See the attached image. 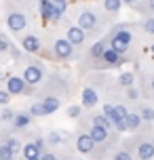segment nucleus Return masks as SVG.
<instances>
[{
	"instance_id": "4be33fe9",
	"label": "nucleus",
	"mask_w": 154,
	"mask_h": 160,
	"mask_svg": "<svg viewBox=\"0 0 154 160\" xmlns=\"http://www.w3.org/2000/svg\"><path fill=\"white\" fill-rule=\"evenodd\" d=\"M40 101H42V108H44L47 116H49V114H55L57 110L61 108V97H55V95H44Z\"/></svg>"
},
{
	"instance_id": "f704fd0d",
	"label": "nucleus",
	"mask_w": 154,
	"mask_h": 160,
	"mask_svg": "<svg viewBox=\"0 0 154 160\" xmlns=\"http://www.w3.org/2000/svg\"><path fill=\"white\" fill-rule=\"evenodd\" d=\"M11 93H8L7 88H0V105H2V108H7L8 103H11Z\"/></svg>"
},
{
	"instance_id": "a19ab883",
	"label": "nucleus",
	"mask_w": 154,
	"mask_h": 160,
	"mask_svg": "<svg viewBox=\"0 0 154 160\" xmlns=\"http://www.w3.org/2000/svg\"><path fill=\"white\" fill-rule=\"evenodd\" d=\"M8 160H15V158H8Z\"/></svg>"
},
{
	"instance_id": "bb28decb",
	"label": "nucleus",
	"mask_w": 154,
	"mask_h": 160,
	"mask_svg": "<svg viewBox=\"0 0 154 160\" xmlns=\"http://www.w3.org/2000/svg\"><path fill=\"white\" fill-rule=\"evenodd\" d=\"M110 160H133V154H131L129 150H127V148H121V150L112 152Z\"/></svg>"
},
{
	"instance_id": "a878e982",
	"label": "nucleus",
	"mask_w": 154,
	"mask_h": 160,
	"mask_svg": "<svg viewBox=\"0 0 154 160\" xmlns=\"http://www.w3.org/2000/svg\"><path fill=\"white\" fill-rule=\"evenodd\" d=\"M11 47H13V42L8 40V36L4 32H0V57L8 55V51H11Z\"/></svg>"
},
{
	"instance_id": "4468645a",
	"label": "nucleus",
	"mask_w": 154,
	"mask_h": 160,
	"mask_svg": "<svg viewBox=\"0 0 154 160\" xmlns=\"http://www.w3.org/2000/svg\"><path fill=\"white\" fill-rule=\"evenodd\" d=\"M80 99H82V103H80L82 108H87V110H93V108L99 103V91H97V88H93L91 84H87V87H82Z\"/></svg>"
},
{
	"instance_id": "7ed1b4c3",
	"label": "nucleus",
	"mask_w": 154,
	"mask_h": 160,
	"mask_svg": "<svg viewBox=\"0 0 154 160\" xmlns=\"http://www.w3.org/2000/svg\"><path fill=\"white\" fill-rule=\"evenodd\" d=\"M127 145H131L133 150H129L137 160H154V139L148 135L137 133L135 137H131Z\"/></svg>"
},
{
	"instance_id": "f257e3e1",
	"label": "nucleus",
	"mask_w": 154,
	"mask_h": 160,
	"mask_svg": "<svg viewBox=\"0 0 154 160\" xmlns=\"http://www.w3.org/2000/svg\"><path fill=\"white\" fill-rule=\"evenodd\" d=\"M74 19H76V25H80L82 30L89 34V38H95L97 34H101L104 28L112 21L105 13H97V8L93 7H80L76 11Z\"/></svg>"
},
{
	"instance_id": "423d86ee",
	"label": "nucleus",
	"mask_w": 154,
	"mask_h": 160,
	"mask_svg": "<svg viewBox=\"0 0 154 160\" xmlns=\"http://www.w3.org/2000/svg\"><path fill=\"white\" fill-rule=\"evenodd\" d=\"M7 28L11 34H15V36H19V34H23V30L30 25V19H28V15H25L23 11H8L7 13Z\"/></svg>"
},
{
	"instance_id": "cd10ccee",
	"label": "nucleus",
	"mask_w": 154,
	"mask_h": 160,
	"mask_svg": "<svg viewBox=\"0 0 154 160\" xmlns=\"http://www.w3.org/2000/svg\"><path fill=\"white\" fill-rule=\"evenodd\" d=\"M28 112L32 114V118H40V116H47L44 108H42V101H38V103H30Z\"/></svg>"
},
{
	"instance_id": "9b49d317",
	"label": "nucleus",
	"mask_w": 154,
	"mask_h": 160,
	"mask_svg": "<svg viewBox=\"0 0 154 160\" xmlns=\"http://www.w3.org/2000/svg\"><path fill=\"white\" fill-rule=\"evenodd\" d=\"M74 148L78 150L80 154H85V156H95V148H97V143L93 141V137L89 135V133H78L76 135V139H74Z\"/></svg>"
},
{
	"instance_id": "4c0bfd02",
	"label": "nucleus",
	"mask_w": 154,
	"mask_h": 160,
	"mask_svg": "<svg viewBox=\"0 0 154 160\" xmlns=\"http://www.w3.org/2000/svg\"><path fill=\"white\" fill-rule=\"evenodd\" d=\"M40 160H61V158H59V156H57L55 152H44Z\"/></svg>"
},
{
	"instance_id": "393cba45",
	"label": "nucleus",
	"mask_w": 154,
	"mask_h": 160,
	"mask_svg": "<svg viewBox=\"0 0 154 160\" xmlns=\"http://www.w3.org/2000/svg\"><path fill=\"white\" fill-rule=\"evenodd\" d=\"M8 55H11V59H13L15 63H19L23 57H28V53L21 48V44H13V47H11V51H8Z\"/></svg>"
},
{
	"instance_id": "39448f33",
	"label": "nucleus",
	"mask_w": 154,
	"mask_h": 160,
	"mask_svg": "<svg viewBox=\"0 0 154 160\" xmlns=\"http://www.w3.org/2000/svg\"><path fill=\"white\" fill-rule=\"evenodd\" d=\"M21 76L25 78V82L30 87H38V84H42L47 80V70H44V65L40 61H32V63H28L23 68V74Z\"/></svg>"
},
{
	"instance_id": "dca6fc26",
	"label": "nucleus",
	"mask_w": 154,
	"mask_h": 160,
	"mask_svg": "<svg viewBox=\"0 0 154 160\" xmlns=\"http://www.w3.org/2000/svg\"><path fill=\"white\" fill-rule=\"evenodd\" d=\"M40 17L44 21H59L57 7L53 0H40Z\"/></svg>"
},
{
	"instance_id": "1a4fd4ad",
	"label": "nucleus",
	"mask_w": 154,
	"mask_h": 160,
	"mask_svg": "<svg viewBox=\"0 0 154 160\" xmlns=\"http://www.w3.org/2000/svg\"><path fill=\"white\" fill-rule=\"evenodd\" d=\"M101 112H104L105 116H108V118L112 120L114 131H116V133H127V131H129V127H127V118L118 114V110L114 108V103H112V101H110V103H104Z\"/></svg>"
},
{
	"instance_id": "0eeeda50",
	"label": "nucleus",
	"mask_w": 154,
	"mask_h": 160,
	"mask_svg": "<svg viewBox=\"0 0 154 160\" xmlns=\"http://www.w3.org/2000/svg\"><path fill=\"white\" fill-rule=\"evenodd\" d=\"M125 61H127V59H125V55H121L118 51H114V48L108 47V48L104 51L101 59L97 61L95 70H112V68H121Z\"/></svg>"
},
{
	"instance_id": "c756f323",
	"label": "nucleus",
	"mask_w": 154,
	"mask_h": 160,
	"mask_svg": "<svg viewBox=\"0 0 154 160\" xmlns=\"http://www.w3.org/2000/svg\"><path fill=\"white\" fill-rule=\"evenodd\" d=\"M4 143L8 145V148H11V150H13V154H19L21 152V150H23V143H21V141H19V139H17V137H8L7 141H4Z\"/></svg>"
},
{
	"instance_id": "79ce46f5",
	"label": "nucleus",
	"mask_w": 154,
	"mask_h": 160,
	"mask_svg": "<svg viewBox=\"0 0 154 160\" xmlns=\"http://www.w3.org/2000/svg\"><path fill=\"white\" fill-rule=\"evenodd\" d=\"M0 145H2V143H0Z\"/></svg>"
},
{
	"instance_id": "a211bd4d",
	"label": "nucleus",
	"mask_w": 154,
	"mask_h": 160,
	"mask_svg": "<svg viewBox=\"0 0 154 160\" xmlns=\"http://www.w3.org/2000/svg\"><path fill=\"white\" fill-rule=\"evenodd\" d=\"M21 154H23V158L25 160H40L42 158V150L36 145V141H28V143H23V150H21Z\"/></svg>"
},
{
	"instance_id": "c9c22d12",
	"label": "nucleus",
	"mask_w": 154,
	"mask_h": 160,
	"mask_svg": "<svg viewBox=\"0 0 154 160\" xmlns=\"http://www.w3.org/2000/svg\"><path fill=\"white\" fill-rule=\"evenodd\" d=\"M125 91H127V101H133V103H135V101H139V91L135 87L125 88Z\"/></svg>"
},
{
	"instance_id": "20e7f679",
	"label": "nucleus",
	"mask_w": 154,
	"mask_h": 160,
	"mask_svg": "<svg viewBox=\"0 0 154 160\" xmlns=\"http://www.w3.org/2000/svg\"><path fill=\"white\" fill-rule=\"evenodd\" d=\"M76 57V47L68 38H55L51 44V57L53 61H72Z\"/></svg>"
},
{
	"instance_id": "f8f14e48",
	"label": "nucleus",
	"mask_w": 154,
	"mask_h": 160,
	"mask_svg": "<svg viewBox=\"0 0 154 160\" xmlns=\"http://www.w3.org/2000/svg\"><path fill=\"white\" fill-rule=\"evenodd\" d=\"M65 38L70 40L74 47H85V42L89 40V34L85 32L80 25L72 23V25H68V28H65Z\"/></svg>"
},
{
	"instance_id": "ddd939ff",
	"label": "nucleus",
	"mask_w": 154,
	"mask_h": 160,
	"mask_svg": "<svg viewBox=\"0 0 154 160\" xmlns=\"http://www.w3.org/2000/svg\"><path fill=\"white\" fill-rule=\"evenodd\" d=\"M105 48H108L105 38L93 42V47H89V51H87V63H91V68H95V65H97V61L101 59V55H104Z\"/></svg>"
},
{
	"instance_id": "f03ea898",
	"label": "nucleus",
	"mask_w": 154,
	"mask_h": 160,
	"mask_svg": "<svg viewBox=\"0 0 154 160\" xmlns=\"http://www.w3.org/2000/svg\"><path fill=\"white\" fill-rule=\"evenodd\" d=\"M105 42L108 47L118 51L121 55H127L129 53L131 44H133V32H131V25L129 23H122V25H112L110 32L105 36Z\"/></svg>"
},
{
	"instance_id": "2eb2a0df",
	"label": "nucleus",
	"mask_w": 154,
	"mask_h": 160,
	"mask_svg": "<svg viewBox=\"0 0 154 160\" xmlns=\"http://www.w3.org/2000/svg\"><path fill=\"white\" fill-rule=\"evenodd\" d=\"M137 114L141 116L144 124H146V131H154V108L150 101H141L137 105Z\"/></svg>"
},
{
	"instance_id": "412c9836",
	"label": "nucleus",
	"mask_w": 154,
	"mask_h": 160,
	"mask_svg": "<svg viewBox=\"0 0 154 160\" xmlns=\"http://www.w3.org/2000/svg\"><path fill=\"white\" fill-rule=\"evenodd\" d=\"M121 7H122V0H101V8H104V13L110 19H116L118 17Z\"/></svg>"
},
{
	"instance_id": "aec40b11",
	"label": "nucleus",
	"mask_w": 154,
	"mask_h": 160,
	"mask_svg": "<svg viewBox=\"0 0 154 160\" xmlns=\"http://www.w3.org/2000/svg\"><path fill=\"white\" fill-rule=\"evenodd\" d=\"M87 122H89V124H97V127H104V128H108V131H114L112 120L108 118L104 112H99V114H89V116H87Z\"/></svg>"
},
{
	"instance_id": "f3484780",
	"label": "nucleus",
	"mask_w": 154,
	"mask_h": 160,
	"mask_svg": "<svg viewBox=\"0 0 154 160\" xmlns=\"http://www.w3.org/2000/svg\"><path fill=\"white\" fill-rule=\"evenodd\" d=\"M127 127H129L131 133H141V131H146V124H144L141 116L137 114V110H131V114L127 116Z\"/></svg>"
},
{
	"instance_id": "e433bc0d",
	"label": "nucleus",
	"mask_w": 154,
	"mask_h": 160,
	"mask_svg": "<svg viewBox=\"0 0 154 160\" xmlns=\"http://www.w3.org/2000/svg\"><path fill=\"white\" fill-rule=\"evenodd\" d=\"M144 0H122V4H127V7H131V8H135L137 11V7L141 4Z\"/></svg>"
},
{
	"instance_id": "c85d7f7f",
	"label": "nucleus",
	"mask_w": 154,
	"mask_h": 160,
	"mask_svg": "<svg viewBox=\"0 0 154 160\" xmlns=\"http://www.w3.org/2000/svg\"><path fill=\"white\" fill-rule=\"evenodd\" d=\"M141 30H144L148 36H154V17H150V15L144 17V21H141Z\"/></svg>"
},
{
	"instance_id": "58836bf2",
	"label": "nucleus",
	"mask_w": 154,
	"mask_h": 160,
	"mask_svg": "<svg viewBox=\"0 0 154 160\" xmlns=\"http://www.w3.org/2000/svg\"><path fill=\"white\" fill-rule=\"evenodd\" d=\"M148 87L152 88V93H154V74H152V76H150V80H148Z\"/></svg>"
},
{
	"instance_id": "473e14b6",
	"label": "nucleus",
	"mask_w": 154,
	"mask_h": 160,
	"mask_svg": "<svg viewBox=\"0 0 154 160\" xmlns=\"http://www.w3.org/2000/svg\"><path fill=\"white\" fill-rule=\"evenodd\" d=\"M8 158H15V154L7 143H2L0 145V160H8Z\"/></svg>"
},
{
	"instance_id": "2f4dec72",
	"label": "nucleus",
	"mask_w": 154,
	"mask_h": 160,
	"mask_svg": "<svg viewBox=\"0 0 154 160\" xmlns=\"http://www.w3.org/2000/svg\"><path fill=\"white\" fill-rule=\"evenodd\" d=\"M65 114H68V118L78 120V118H80V114H82V105H70V108L65 110Z\"/></svg>"
},
{
	"instance_id": "b1692460",
	"label": "nucleus",
	"mask_w": 154,
	"mask_h": 160,
	"mask_svg": "<svg viewBox=\"0 0 154 160\" xmlns=\"http://www.w3.org/2000/svg\"><path fill=\"white\" fill-rule=\"evenodd\" d=\"M44 139H47V143H49V148H59V145H61V143L65 141V137L61 135L59 131H49Z\"/></svg>"
},
{
	"instance_id": "7c9ffc66",
	"label": "nucleus",
	"mask_w": 154,
	"mask_h": 160,
	"mask_svg": "<svg viewBox=\"0 0 154 160\" xmlns=\"http://www.w3.org/2000/svg\"><path fill=\"white\" fill-rule=\"evenodd\" d=\"M137 13H144V15L154 13V0H144V2L137 7Z\"/></svg>"
},
{
	"instance_id": "72a5a7b5",
	"label": "nucleus",
	"mask_w": 154,
	"mask_h": 160,
	"mask_svg": "<svg viewBox=\"0 0 154 160\" xmlns=\"http://www.w3.org/2000/svg\"><path fill=\"white\" fill-rule=\"evenodd\" d=\"M15 114L13 110H8V108H4L2 112H0V122H13V118H15Z\"/></svg>"
},
{
	"instance_id": "5701e85b",
	"label": "nucleus",
	"mask_w": 154,
	"mask_h": 160,
	"mask_svg": "<svg viewBox=\"0 0 154 160\" xmlns=\"http://www.w3.org/2000/svg\"><path fill=\"white\" fill-rule=\"evenodd\" d=\"M116 84H121L122 88H131L133 84H135V74H133V72H122V74H118Z\"/></svg>"
},
{
	"instance_id": "6e6552de",
	"label": "nucleus",
	"mask_w": 154,
	"mask_h": 160,
	"mask_svg": "<svg viewBox=\"0 0 154 160\" xmlns=\"http://www.w3.org/2000/svg\"><path fill=\"white\" fill-rule=\"evenodd\" d=\"M7 91L15 97H21V95H34L36 87H30L23 76H8L7 78Z\"/></svg>"
},
{
	"instance_id": "9d476101",
	"label": "nucleus",
	"mask_w": 154,
	"mask_h": 160,
	"mask_svg": "<svg viewBox=\"0 0 154 160\" xmlns=\"http://www.w3.org/2000/svg\"><path fill=\"white\" fill-rule=\"evenodd\" d=\"M19 44L28 55H42V40L38 38V34H23Z\"/></svg>"
},
{
	"instance_id": "6ab92c4d",
	"label": "nucleus",
	"mask_w": 154,
	"mask_h": 160,
	"mask_svg": "<svg viewBox=\"0 0 154 160\" xmlns=\"http://www.w3.org/2000/svg\"><path fill=\"white\" fill-rule=\"evenodd\" d=\"M32 124V114L28 112H17L15 114V118H13V122H11V127L15 128V131H23V128H28Z\"/></svg>"
},
{
	"instance_id": "ea45409f",
	"label": "nucleus",
	"mask_w": 154,
	"mask_h": 160,
	"mask_svg": "<svg viewBox=\"0 0 154 160\" xmlns=\"http://www.w3.org/2000/svg\"><path fill=\"white\" fill-rule=\"evenodd\" d=\"M150 48H152V53H154V44H152V47H150Z\"/></svg>"
}]
</instances>
